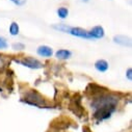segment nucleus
Returning a JSON list of instances; mask_svg holds the SVG:
<instances>
[{
    "mask_svg": "<svg viewBox=\"0 0 132 132\" xmlns=\"http://www.w3.org/2000/svg\"><path fill=\"white\" fill-rule=\"evenodd\" d=\"M20 63H22L25 67L31 68V69H40L42 68V62L39 61L38 59H35L32 57H25L22 60H19Z\"/></svg>",
    "mask_w": 132,
    "mask_h": 132,
    "instance_id": "f257e3e1",
    "label": "nucleus"
},
{
    "mask_svg": "<svg viewBox=\"0 0 132 132\" xmlns=\"http://www.w3.org/2000/svg\"><path fill=\"white\" fill-rule=\"evenodd\" d=\"M69 34H71L72 36H75V37H79V38L92 39L90 36H89V32L86 31L85 29L80 28V27H70V29H69Z\"/></svg>",
    "mask_w": 132,
    "mask_h": 132,
    "instance_id": "f03ea898",
    "label": "nucleus"
},
{
    "mask_svg": "<svg viewBox=\"0 0 132 132\" xmlns=\"http://www.w3.org/2000/svg\"><path fill=\"white\" fill-rule=\"evenodd\" d=\"M88 32L92 39H101L104 37V29L101 26H96Z\"/></svg>",
    "mask_w": 132,
    "mask_h": 132,
    "instance_id": "7ed1b4c3",
    "label": "nucleus"
},
{
    "mask_svg": "<svg viewBox=\"0 0 132 132\" xmlns=\"http://www.w3.org/2000/svg\"><path fill=\"white\" fill-rule=\"evenodd\" d=\"M113 41H114V43H117L119 45H122V46H126V47L131 45L130 39L125 37V36H117V37H114Z\"/></svg>",
    "mask_w": 132,
    "mask_h": 132,
    "instance_id": "20e7f679",
    "label": "nucleus"
},
{
    "mask_svg": "<svg viewBox=\"0 0 132 132\" xmlns=\"http://www.w3.org/2000/svg\"><path fill=\"white\" fill-rule=\"evenodd\" d=\"M38 54L41 56H44V57H50L53 54V51L48 46H40L38 48Z\"/></svg>",
    "mask_w": 132,
    "mask_h": 132,
    "instance_id": "39448f33",
    "label": "nucleus"
},
{
    "mask_svg": "<svg viewBox=\"0 0 132 132\" xmlns=\"http://www.w3.org/2000/svg\"><path fill=\"white\" fill-rule=\"evenodd\" d=\"M95 68H96L99 72H105V71H107V69H108V63H107V61L104 60V59H99V60H97L96 63H95Z\"/></svg>",
    "mask_w": 132,
    "mask_h": 132,
    "instance_id": "423d86ee",
    "label": "nucleus"
},
{
    "mask_svg": "<svg viewBox=\"0 0 132 132\" xmlns=\"http://www.w3.org/2000/svg\"><path fill=\"white\" fill-rule=\"evenodd\" d=\"M71 56V52L68 51V50H64V49H61V50H58L56 52V57L59 58V59H67Z\"/></svg>",
    "mask_w": 132,
    "mask_h": 132,
    "instance_id": "0eeeda50",
    "label": "nucleus"
},
{
    "mask_svg": "<svg viewBox=\"0 0 132 132\" xmlns=\"http://www.w3.org/2000/svg\"><path fill=\"white\" fill-rule=\"evenodd\" d=\"M10 32L12 36H17L19 34V25L17 23H12L10 26Z\"/></svg>",
    "mask_w": 132,
    "mask_h": 132,
    "instance_id": "6e6552de",
    "label": "nucleus"
},
{
    "mask_svg": "<svg viewBox=\"0 0 132 132\" xmlns=\"http://www.w3.org/2000/svg\"><path fill=\"white\" fill-rule=\"evenodd\" d=\"M57 15H58L59 18L64 19V18H67V16L69 15V11L65 9V7H60V9H58V11H57Z\"/></svg>",
    "mask_w": 132,
    "mask_h": 132,
    "instance_id": "1a4fd4ad",
    "label": "nucleus"
},
{
    "mask_svg": "<svg viewBox=\"0 0 132 132\" xmlns=\"http://www.w3.org/2000/svg\"><path fill=\"white\" fill-rule=\"evenodd\" d=\"M55 29L57 30H60V31H63V32H69V29L70 27L67 26V25H64V24H59V25H54L53 26Z\"/></svg>",
    "mask_w": 132,
    "mask_h": 132,
    "instance_id": "9d476101",
    "label": "nucleus"
},
{
    "mask_svg": "<svg viewBox=\"0 0 132 132\" xmlns=\"http://www.w3.org/2000/svg\"><path fill=\"white\" fill-rule=\"evenodd\" d=\"M7 48V42L4 38L0 37V49H6Z\"/></svg>",
    "mask_w": 132,
    "mask_h": 132,
    "instance_id": "9b49d317",
    "label": "nucleus"
},
{
    "mask_svg": "<svg viewBox=\"0 0 132 132\" xmlns=\"http://www.w3.org/2000/svg\"><path fill=\"white\" fill-rule=\"evenodd\" d=\"M12 2H14L15 4L17 5H23L25 2H26V0H11Z\"/></svg>",
    "mask_w": 132,
    "mask_h": 132,
    "instance_id": "f8f14e48",
    "label": "nucleus"
},
{
    "mask_svg": "<svg viewBox=\"0 0 132 132\" xmlns=\"http://www.w3.org/2000/svg\"><path fill=\"white\" fill-rule=\"evenodd\" d=\"M13 48L16 49V50H21V49H24V45H22V44H14Z\"/></svg>",
    "mask_w": 132,
    "mask_h": 132,
    "instance_id": "ddd939ff",
    "label": "nucleus"
},
{
    "mask_svg": "<svg viewBox=\"0 0 132 132\" xmlns=\"http://www.w3.org/2000/svg\"><path fill=\"white\" fill-rule=\"evenodd\" d=\"M127 77H128L129 80L132 79V70H131V69H128V70H127Z\"/></svg>",
    "mask_w": 132,
    "mask_h": 132,
    "instance_id": "4468645a",
    "label": "nucleus"
},
{
    "mask_svg": "<svg viewBox=\"0 0 132 132\" xmlns=\"http://www.w3.org/2000/svg\"><path fill=\"white\" fill-rule=\"evenodd\" d=\"M82 1H85L86 2V1H88V0H82Z\"/></svg>",
    "mask_w": 132,
    "mask_h": 132,
    "instance_id": "2eb2a0df",
    "label": "nucleus"
}]
</instances>
